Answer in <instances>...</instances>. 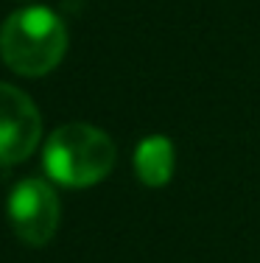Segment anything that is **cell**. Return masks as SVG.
I'll return each mask as SVG.
<instances>
[{"label":"cell","mask_w":260,"mask_h":263,"mask_svg":"<svg viewBox=\"0 0 260 263\" xmlns=\"http://www.w3.org/2000/svg\"><path fill=\"white\" fill-rule=\"evenodd\" d=\"M67 28L45 6L14 11L0 28V56L14 73L28 79L45 76L65 59Z\"/></svg>","instance_id":"1"},{"label":"cell","mask_w":260,"mask_h":263,"mask_svg":"<svg viewBox=\"0 0 260 263\" xmlns=\"http://www.w3.org/2000/svg\"><path fill=\"white\" fill-rule=\"evenodd\" d=\"M115 143L104 129L90 123H67L48 137L42 162L45 174L65 187H90L115 168Z\"/></svg>","instance_id":"2"},{"label":"cell","mask_w":260,"mask_h":263,"mask_svg":"<svg viewBox=\"0 0 260 263\" xmlns=\"http://www.w3.org/2000/svg\"><path fill=\"white\" fill-rule=\"evenodd\" d=\"M59 199L45 179H23L9 196V221L28 247H45L59 230Z\"/></svg>","instance_id":"3"},{"label":"cell","mask_w":260,"mask_h":263,"mask_svg":"<svg viewBox=\"0 0 260 263\" xmlns=\"http://www.w3.org/2000/svg\"><path fill=\"white\" fill-rule=\"evenodd\" d=\"M42 118L23 90L0 81V165H17L39 146Z\"/></svg>","instance_id":"4"},{"label":"cell","mask_w":260,"mask_h":263,"mask_svg":"<svg viewBox=\"0 0 260 263\" xmlns=\"http://www.w3.org/2000/svg\"><path fill=\"white\" fill-rule=\"evenodd\" d=\"M176 171V148L171 137L165 135H148L134 148V174L148 187H163L171 182Z\"/></svg>","instance_id":"5"}]
</instances>
